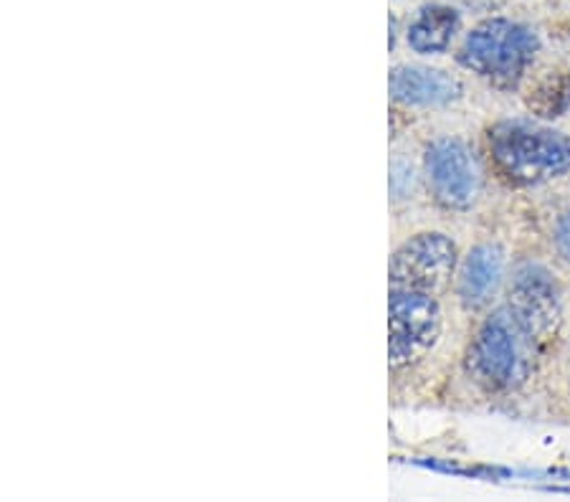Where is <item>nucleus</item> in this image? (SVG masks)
I'll use <instances>...</instances> for the list:
<instances>
[{"label":"nucleus","instance_id":"1","mask_svg":"<svg viewBox=\"0 0 570 502\" xmlns=\"http://www.w3.org/2000/svg\"><path fill=\"white\" fill-rule=\"evenodd\" d=\"M546 345L504 303L484 319L466 353V371L490 391H510L530 378Z\"/></svg>","mask_w":570,"mask_h":502},{"label":"nucleus","instance_id":"2","mask_svg":"<svg viewBox=\"0 0 570 502\" xmlns=\"http://www.w3.org/2000/svg\"><path fill=\"white\" fill-rule=\"evenodd\" d=\"M490 152L504 178L535 186L570 168V140L535 122H500L490 130Z\"/></svg>","mask_w":570,"mask_h":502},{"label":"nucleus","instance_id":"3","mask_svg":"<svg viewBox=\"0 0 570 502\" xmlns=\"http://www.w3.org/2000/svg\"><path fill=\"white\" fill-rule=\"evenodd\" d=\"M535 33L520 23L494 18L469 31L459 61L494 87L514 89L535 59Z\"/></svg>","mask_w":570,"mask_h":502},{"label":"nucleus","instance_id":"4","mask_svg":"<svg viewBox=\"0 0 570 502\" xmlns=\"http://www.w3.org/2000/svg\"><path fill=\"white\" fill-rule=\"evenodd\" d=\"M441 335V307L434 295L416 289H393L389 297V358L401 371L419 363Z\"/></svg>","mask_w":570,"mask_h":502},{"label":"nucleus","instance_id":"5","mask_svg":"<svg viewBox=\"0 0 570 502\" xmlns=\"http://www.w3.org/2000/svg\"><path fill=\"white\" fill-rule=\"evenodd\" d=\"M456 269V244L444 234L426 232L401 244L391 257V287L416 289L439 297Z\"/></svg>","mask_w":570,"mask_h":502},{"label":"nucleus","instance_id":"6","mask_svg":"<svg viewBox=\"0 0 570 502\" xmlns=\"http://www.w3.org/2000/svg\"><path fill=\"white\" fill-rule=\"evenodd\" d=\"M426 178L434 198L446 208H469L480 190V170L464 142L441 137L426 150Z\"/></svg>","mask_w":570,"mask_h":502},{"label":"nucleus","instance_id":"7","mask_svg":"<svg viewBox=\"0 0 570 502\" xmlns=\"http://www.w3.org/2000/svg\"><path fill=\"white\" fill-rule=\"evenodd\" d=\"M508 305L540 337L542 345L550 343L560 325V295L548 269L525 264L514 272Z\"/></svg>","mask_w":570,"mask_h":502},{"label":"nucleus","instance_id":"8","mask_svg":"<svg viewBox=\"0 0 570 502\" xmlns=\"http://www.w3.org/2000/svg\"><path fill=\"white\" fill-rule=\"evenodd\" d=\"M462 95V85L446 71L429 67H395L391 71V97L409 107L449 105Z\"/></svg>","mask_w":570,"mask_h":502},{"label":"nucleus","instance_id":"9","mask_svg":"<svg viewBox=\"0 0 570 502\" xmlns=\"http://www.w3.org/2000/svg\"><path fill=\"white\" fill-rule=\"evenodd\" d=\"M504 254L498 244H480L469 252L459 274V299L466 309H480L490 303L500 287Z\"/></svg>","mask_w":570,"mask_h":502},{"label":"nucleus","instance_id":"10","mask_svg":"<svg viewBox=\"0 0 570 502\" xmlns=\"http://www.w3.org/2000/svg\"><path fill=\"white\" fill-rule=\"evenodd\" d=\"M459 29V13L449 6H426L409 26V46L416 53H441L449 49Z\"/></svg>","mask_w":570,"mask_h":502},{"label":"nucleus","instance_id":"11","mask_svg":"<svg viewBox=\"0 0 570 502\" xmlns=\"http://www.w3.org/2000/svg\"><path fill=\"white\" fill-rule=\"evenodd\" d=\"M528 109L532 115L546 117V120H553V117L566 115L570 109V75L568 71H550V75L538 79L528 95Z\"/></svg>","mask_w":570,"mask_h":502},{"label":"nucleus","instance_id":"12","mask_svg":"<svg viewBox=\"0 0 570 502\" xmlns=\"http://www.w3.org/2000/svg\"><path fill=\"white\" fill-rule=\"evenodd\" d=\"M556 246H558L560 257L570 264V214L560 218L556 226Z\"/></svg>","mask_w":570,"mask_h":502}]
</instances>
